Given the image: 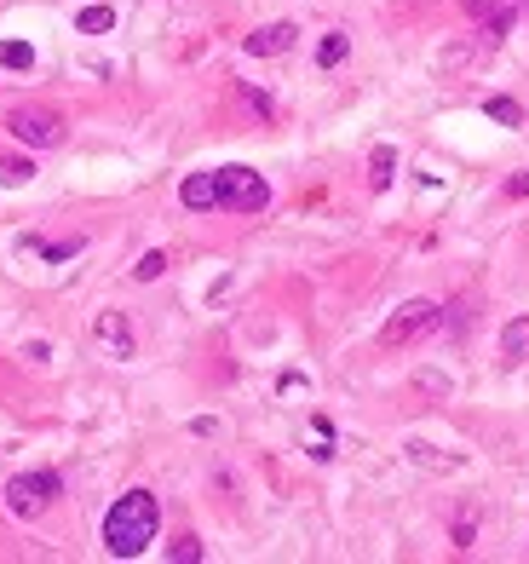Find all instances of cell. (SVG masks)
Returning a JSON list of instances; mask_svg holds the SVG:
<instances>
[{"instance_id": "10", "label": "cell", "mask_w": 529, "mask_h": 564, "mask_svg": "<svg viewBox=\"0 0 529 564\" xmlns=\"http://www.w3.org/2000/svg\"><path fill=\"white\" fill-rule=\"evenodd\" d=\"M391 179H397V150H391V144H380V150L368 156V185H374V190H386Z\"/></svg>"}, {"instance_id": "11", "label": "cell", "mask_w": 529, "mask_h": 564, "mask_svg": "<svg viewBox=\"0 0 529 564\" xmlns=\"http://www.w3.org/2000/svg\"><path fill=\"white\" fill-rule=\"evenodd\" d=\"M0 70H35V47L29 41H0Z\"/></svg>"}, {"instance_id": "13", "label": "cell", "mask_w": 529, "mask_h": 564, "mask_svg": "<svg viewBox=\"0 0 529 564\" xmlns=\"http://www.w3.org/2000/svg\"><path fill=\"white\" fill-rule=\"evenodd\" d=\"M483 116L501 121V127H524V110H518L512 98H483Z\"/></svg>"}, {"instance_id": "14", "label": "cell", "mask_w": 529, "mask_h": 564, "mask_svg": "<svg viewBox=\"0 0 529 564\" xmlns=\"http://www.w3.org/2000/svg\"><path fill=\"white\" fill-rule=\"evenodd\" d=\"M29 179H35V162H29V156H6V162H0V185H29Z\"/></svg>"}, {"instance_id": "8", "label": "cell", "mask_w": 529, "mask_h": 564, "mask_svg": "<svg viewBox=\"0 0 529 564\" xmlns=\"http://www.w3.org/2000/svg\"><path fill=\"white\" fill-rule=\"evenodd\" d=\"M179 202H184L190 213L219 208V167H213V173H190V179L179 185Z\"/></svg>"}, {"instance_id": "5", "label": "cell", "mask_w": 529, "mask_h": 564, "mask_svg": "<svg viewBox=\"0 0 529 564\" xmlns=\"http://www.w3.org/2000/svg\"><path fill=\"white\" fill-rule=\"evenodd\" d=\"M6 133L29 150H52V144L64 139V121L52 116V110H35V104H18L12 116H6Z\"/></svg>"}, {"instance_id": "20", "label": "cell", "mask_w": 529, "mask_h": 564, "mask_svg": "<svg viewBox=\"0 0 529 564\" xmlns=\"http://www.w3.org/2000/svg\"><path fill=\"white\" fill-rule=\"evenodd\" d=\"M506 196H529V173H524V179H512V185H506Z\"/></svg>"}, {"instance_id": "2", "label": "cell", "mask_w": 529, "mask_h": 564, "mask_svg": "<svg viewBox=\"0 0 529 564\" xmlns=\"http://www.w3.org/2000/svg\"><path fill=\"white\" fill-rule=\"evenodd\" d=\"M437 323H443V306H432V300H403V306L386 317L380 346H386V352H403V346H414L420 334H432Z\"/></svg>"}, {"instance_id": "17", "label": "cell", "mask_w": 529, "mask_h": 564, "mask_svg": "<svg viewBox=\"0 0 529 564\" xmlns=\"http://www.w3.org/2000/svg\"><path fill=\"white\" fill-rule=\"evenodd\" d=\"M167 559H173V564H196V559H202V541H196V536H179L173 547H167Z\"/></svg>"}, {"instance_id": "1", "label": "cell", "mask_w": 529, "mask_h": 564, "mask_svg": "<svg viewBox=\"0 0 529 564\" xmlns=\"http://www.w3.org/2000/svg\"><path fill=\"white\" fill-rule=\"evenodd\" d=\"M156 530H161V501L150 490H127L104 513V547H110L115 559H138L156 541Z\"/></svg>"}, {"instance_id": "18", "label": "cell", "mask_w": 529, "mask_h": 564, "mask_svg": "<svg viewBox=\"0 0 529 564\" xmlns=\"http://www.w3.org/2000/svg\"><path fill=\"white\" fill-rule=\"evenodd\" d=\"M161 271H167V254H144V259L133 265V277H138V282H156Z\"/></svg>"}, {"instance_id": "9", "label": "cell", "mask_w": 529, "mask_h": 564, "mask_svg": "<svg viewBox=\"0 0 529 564\" xmlns=\"http://www.w3.org/2000/svg\"><path fill=\"white\" fill-rule=\"evenodd\" d=\"M501 357H506V363H524V357H529V311H524V317H512V323L501 329Z\"/></svg>"}, {"instance_id": "12", "label": "cell", "mask_w": 529, "mask_h": 564, "mask_svg": "<svg viewBox=\"0 0 529 564\" xmlns=\"http://www.w3.org/2000/svg\"><path fill=\"white\" fill-rule=\"evenodd\" d=\"M75 29H81V35H104V29H115V6H87V12L75 18Z\"/></svg>"}, {"instance_id": "3", "label": "cell", "mask_w": 529, "mask_h": 564, "mask_svg": "<svg viewBox=\"0 0 529 564\" xmlns=\"http://www.w3.org/2000/svg\"><path fill=\"white\" fill-rule=\"evenodd\" d=\"M219 208L230 213H265L271 208V185L253 167H219Z\"/></svg>"}, {"instance_id": "16", "label": "cell", "mask_w": 529, "mask_h": 564, "mask_svg": "<svg viewBox=\"0 0 529 564\" xmlns=\"http://www.w3.org/2000/svg\"><path fill=\"white\" fill-rule=\"evenodd\" d=\"M29 248L58 265V259H75V254H81V236H69V242H29Z\"/></svg>"}, {"instance_id": "19", "label": "cell", "mask_w": 529, "mask_h": 564, "mask_svg": "<svg viewBox=\"0 0 529 564\" xmlns=\"http://www.w3.org/2000/svg\"><path fill=\"white\" fill-rule=\"evenodd\" d=\"M242 98H248V110H253V116H265V121L276 116V104H271L265 93H259V87H242Z\"/></svg>"}, {"instance_id": "7", "label": "cell", "mask_w": 529, "mask_h": 564, "mask_svg": "<svg viewBox=\"0 0 529 564\" xmlns=\"http://www.w3.org/2000/svg\"><path fill=\"white\" fill-rule=\"evenodd\" d=\"M299 29L294 24H265L248 35V58H282V52H294Z\"/></svg>"}, {"instance_id": "15", "label": "cell", "mask_w": 529, "mask_h": 564, "mask_svg": "<svg viewBox=\"0 0 529 564\" xmlns=\"http://www.w3.org/2000/svg\"><path fill=\"white\" fill-rule=\"evenodd\" d=\"M345 52H351V41H345L340 29H334V35H328V41L317 47V70H334V64H345Z\"/></svg>"}, {"instance_id": "4", "label": "cell", "mask_w": 529, "mask_h": 564, "mask_svg": "<svg viewBox=\"0 0 529 564\" xmlns=\"http://www.w3.org/2000/svg\"><path fill=\"white\" fill-rule=\"evenodd\" d=\"M52 495H58V472H18L6 484V507H12V518H41Z\"/></svg>"}, {"instance_id": "6", "label": "cell", "mask_w": 529, "mask_h": 564, "mask_svg": "<svg viewBox=\"0 0 529 564\" xmlns=\"http://www.w3.org/2000/svg\"><path fill=\"white\" fill-rule=\"evenodd\" d=\"M92 334H98V346L115 357V363H127V357H138V340H133V329H127V317L121 311H104L98 323H92Z\"/></svg>"}]
</instances>
